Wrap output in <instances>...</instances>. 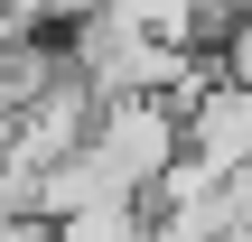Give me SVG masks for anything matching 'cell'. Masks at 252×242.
<instances>
[{
    "instance_id": "cell-3",
    "label": "cell",
    "mask_w": 252,
    "mask_h": 242,
    "mask_svg": "<svg viewBox=\"0 0 252 242\" xmlns=\"http://www.w3.org/2000/svg\"><path fill=\"white\" fill-rule=\"evenodd\" d=\"M47 242H150V196H103V205H75L56 215Z\"/></svg>"
},
{
    "instance_id": "cell-1",
    "label": "cell",
    "mask_w": 252,
    "mask_h": 242,
    "mask_svg": "<svg viewBox=\"0 0 252 242\" xmlns=\"http://www.w3.org/2000/svg\"><path fill=\"white\" fill-rule=\"evenodd\" d=\"M75 159H84L112 196H159V177L178 168V112L150 103V93H140V103H94Z\"/></svg>"
},
{
    "instance_id": "cell-4",
    "label": "cell",
    "mask_w": 252,
    "mask_h": 242,
    "mask_svg": "<svg viewBox=\"0 0 252 242\" xmlns=\"http://www.w3.org/2000/svg\"><path fill=\"white\" fill-rule=\"evenodd\" d=\"M224 84H243V93H252V9L224 19Z\"/></svg>"
},
{
    "instance_id": "cell-2",
    "label": "cell",
    "mask_w": 252,
    "mask_h": 242,
    "mask_svg": "<svg viewBox=\"0 0 252 242\" xmlns=\"http://www.w3.org/2000/svg\"><path fill=\"white\" fill-rule=\"evenodd\" d=\"M168 112H178V168L206 177V187H224L234 159L252 149V93L224 84V75H206V84H187V103H168Z\"/></svg>"
}]
</instances>
